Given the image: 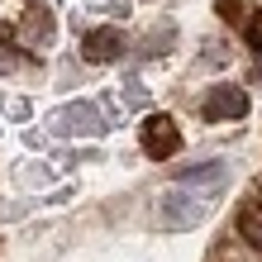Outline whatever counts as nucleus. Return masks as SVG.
Segmentation results:
<instances>
[{
    "label": "nucleus",
    "instance_id": "20e7f679",
    "mask_svg": "<svg viewBox=\"0 0 262 262\" xmlns=\"http://www.w3.org/2000/svg\"><path fill=\"white\" fill-rule=\"evenodd\" d=\"M62 124H67V134H105V119H100V110L91 100H72L67 110H62Z\"/></svg>",
    "mask_w": 262,
    "mask_h": 262
},
{
    "label": "nucleus",
    "instance_id": "f257e3e1",
    "mask_svg": "<svg viewBox=\"0 0 262 262\" xmlns=\"http://www.w3.org/2000/svg\"><path fill=\"white\" fill-rule=\"evenodd\" d=\"M210 195L214 191H195V186L172 181V186L162 191V200H158V224L162 229H195L210 214Z\"/></svg>",
    "mask_w": 262,
    "mask_h": 262
},
{
    "label": "nucleus",
    "instance_id": "6e6552de",
    "mask_svg": "<svg viewBox=\"0 0 262 262\" xmlns=\"http://www.w3.org/2000/svg\"><path fill=\"white\" fill-rule=\"evenodd\" d=\"M248 43H253V53H262V14L248 24Z\"/></svg>",
    "mask_w": 262,
    "mask_h": 262
},
{
    "label": "nucleus",
    "instance_id": "f03ea898",
    "mask_svg": "<svg viewBox=\"0 0 262 262\" xmlns=\"http://www.w3.org/2000/svg\"><path fill=\"white\" fill-rule=\"evenodd\" d=\"M181 148V134H177V124L167 115H148L143 119V152L152 162H162V158H172V152Z\"/></svg>",
    "mask_w": 262,
    "mask_h": 262
},
{
    "label": "nucleus",
    "instance_id": "0eeeda50",
    "mask_svg": "<svg viewBox=\"0 0 262 262\" xmlns=\"http://www.w3.org/2000/svg\"><path fill=\"white\" fill-rule=\"evenodd\" d=\"M238 234L248 238V243H257V248H262V200H253V205L238 214Z\"/></svg>",
    "mask_w": 262,
    "mask_h": 262
},
{
    "label": "nucleus",
    "instance_id": "7ed1b4c3",
    "mask_svg": "<svg viewBox=\"0 0 262 262\" xmlns=\"http://www.w3.org/2000/svg\"><path fill=\"white\" fill-rule=\"evenodd\" d=\"M200 115L210 119H238V115H248V96H243L238 86H214L210 96H205V105H200Z\"/></svg>",
    "mask_w": 262,
    "mask_h": 262
},
{
    "label": "nucleus",
    "instance_id": "39448f33",
    "mask_svg": "<svg viewBox=\"0 0 262 262\" xmlns=\"http://www.w3.org/2000/svg\"><path fill=\"white\" fill-rule=\"evenodd\" d=\"M224 181H229V167L220 158H210V162L191 167V172H181V186H195V191H220Z\"/></svg>",
    "mask_w": 262,
    "mask_h": 262
},
{
    "label": "nucleus",
    "instance_id": "1a4fd4ad",
    "mask_svg": "<svg viewBox=\"0 0 262 262\" xmlns=\"http://www.w3.org/2000/svg\"><path fill=\"white\" fill-rule=\"evenodd\" d=\"M257 76H262V72H257Z\"/></svg>",
    "mask_w": 262,
    "mask_h": 262
},
{
    "label": "nucleus",
    "instance_id": "423d86ee",
    "mask_svg": "<svg viewBox=\"0 0 262 262\" xmlns=\"http://www.w3.org/2000/svg\"><path fill=\"white\" fill-rule=\"evenodd\" d=\"M86 57L91 62H110V57L124 53V38H119V29H96V34H86Z\"/></svg>",
    "mask_w": 262,
    "mask_h": 262
}]
</instances>
